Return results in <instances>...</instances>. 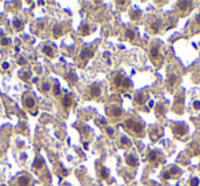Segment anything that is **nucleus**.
I'll list each match as a JSON object with an SVG mask.
<instances>
[{"mask_svg": "<svg viewBox=\"0 0 200 186\" xmlns=\"http://www.w3.org/2000/svg\"><path fill=\"white\" fill-rule=\"evenodd\" d=\"M125 126L129 129L130 131H133L134 134H141L144 130V125L137 119H128L125 122Z\"/></svg>", "mask_w": 200, "mask_h": 186, "instance_id": "nucleus-1", "label": "nucleus"}, {"mask_svg": "<svg viewBox=\"0 0 200 186\" xmlns=\"http://www.w3.org/2000/svg\"><path fill=\"white\" fill-rule=\"evenodd\" d=\"M173 133H174L175 135H178V137L185 135L188 133L187 125H185V123H175V125L173 126Z\"/></svg>", "mask_w": 200, "mask_h": 186, "instance_id": "nucleus-2", "label": "nucleus"}, {"mask_svg": "<svg viewBox=\"0 0 200 186\" xmlns=\"http://www.w3.org/2000/svg\"><path fill=\"white\" fill-rule=\"evenodd\" d=\"M93 55H95V51H93L92 47H84L80 52V58L82 60H88V59L93 58Z\"/></svg>", "mask_w": 200, "mask_h": 186, "instance_id": "nucleus-3", "label": "nucleus"}, {"mask_svg": "<svg viewBox=\"0 0 200 186\" xmlns=\"http://www.w3.org/2000/svg\"><path fill=\"white\" fill-rule=\"evenodd\" d=\"M89 93L92 97H99L102 94V86L99 84H92L89 88Z\"/></svg>", "mask_w": 200, "mask_h": 186, "instance_id": "nucleus-4", "label": "nucleus"}, {"mask_svg": "<svg viewBox=\"0 0 200 186\" xmlns=\"http://www.w3.org/2000/svg\"><path fill=\"white\" fill-rule=\"evenodd\" d=\"M108 114L113 118H119L121 115H122V108L118 107V105H111V107L108 108Z\"/></svg>", "mask_w": 200, "mask_h": 186, "instance_id": "nucleus-5", "label": "nucleus"}, {"mask_svg": "<svg viewBox=\"0 0 200 186\" xmlns=\"http://www.w3.org/2000/svg\"><path fill=\"white\" fill-rule=\"evenodd\" d=\"M175 7L181 11H187V10H190V8H192V3L190 2H177Z\"/></svg>", "mask_w": 200, "mask_h": 186, "instance_id": "nucleus-6", "label": "nucleus"}, {"mask_svg": "<svg viewBox=\"0 0 200 186\" xmlns=\"http://www.w3.org/2000/svg\"><path fill=\"white\" fill-rule=\"evenodd\" d=\"M23 104H25L26 108L32 110V108L36 105V100H34V97H32V96H26L25 100H23Z\"/></svg>", "mask_w": 200, "mask_h": 186, "instance_id": "nucleus-7", "label": "nucleus"}, {"mask_svg": "<svg viewBox=\"0 0 200 186\" xmlns=\"http://www.w3.org/2000/svg\"><path fill=\"white\" fill-rule=\"evenodd\" d=\"M160 159V153L156 152V150H151V152L148 153V160L151 161V163H158V160Z\"/></svg>", "mask_w": 200, "mask_h": 186, "instance_id": "nucleus-8", "label": "nucleus"}, {"mask_svg": "<svg viewBox=\"0 0 200 186\" xmlns=\"http://www.w3.org/2000/svg\"><path fill=\"white\" fill-rule=\"evenodd\" d=\"M125 160H126V164L130 167H136L137 164H139V160H137V158L134 155H128Z\"/></svg>", "mask_w": 200, "mask_h": 186, "instance_id": "nucleus-9", "label": "nucleus"}, {"mask_svg": "<svg viewBox=\"0 0 200 186\" xmlns=\"http://www.w3.org/2000/svg\"><path fill=\"white\" fill-rule=\"evenodd\" d=\"M160 28H162V22L159 19H156V21H152L151 22V25H149V29H151V32L152 33H158V32L160 30Z\"/></svg>", "mask_w": 200, "mask_h": 186, "instance_id": "nucleus-10", "label": "nucleus"}, {"mask_svg": "<svg viewBox=\"0 0 200 186\" xmlns=\"http://www.w3.org/2000/svg\"><path fill=\"white\" fill-rule=\"evenodd\" d=\"M73 104V97L71 94H66V96L62 99V105H63L64 108H70Z\"/></svg>", "mask_w": 200, "mask_h": 186, "instance_id": "nucleus-11", "label": "nucleus"}, {"mask_svg": "<svg viewBox=\"0 0 200 186\" xmlns=\"http://www.w3.org/2000/svg\"><path fill=\"white\" fill-rule=\"evenodd\" d=\"M63 32H64V29H63V26L62 25H55L54 28H52V34H54V37H60L62 34H63Z\"/></svg>", "mask_w": 200, "mask_h": 186, "instance_id": "nucleus-12", "label": "nucleus"}, {"mask_svg": "<svg viewBox=\"0 0 200 186\" xmlns=\"http://www.w3.org/2000/svg\"><path fill=\"white\" fill-rule=\"evenodd\" d=\"M147 99H148V96L143 92H139L136 96H134V101H136L137 104H144V101H145Z\"/></svg>", "mask_w": 200, "mask_h": 186, "instance_id": "nucleus-13", "label": "nucleus"}, {"mask_svg": "<svg viewBox=\"0 0 200 186\" xmlns=\"http://www.w3.org/2000/svg\"><path fill=\"white\" fill-rule=\"evenodd\" d=\"M149 56H151L152 60H155V59L159 58V45H154L151 48V51H149Z\"/></svg>", "mask_w": 200, "mask_h": 186, "instance_id": "nucleus-14", "label": "nucleus"}, {"mask_svg": "<svg viewBox=\"0 0 200 186\" xmlns=\"http://www.w3.org/2000/svg\"><path fill=\"white\" fill-rule=\"evenodd\" d=\"M30 184V179L28 175H21L18 178V186H29Z\"/></svg>", "mask_w": 200, "mask_h": 186, "instance_id": "nucleus-15", "label": "nucleus"}, {"mask_svg": "<svg viewBox=\"0 0 200 186\" xmlns=\"http://www.w3.org/2000/svg\"><path fill=\"white\" fill-rule=\"evenodd\" d=\"M141 10H139V8H133V10L130 11V17H132V19H134V21H137V19H140L141 18Z\"/></svg>", "mask_w": 200, "mask_h": 186, "instance_id": "nucleus-16", "label": "nucleus"}, {"mask_svg": "<svg viewBox=\"0 0 200 186\" xmlns=\"http://www.w3.org/2000/svg\"><path fill=\"white\" fill-rule=\"evenodd\" d=\"M169 173H170V175H171V177H180L182 171H181V168H180V167L173 166V167L169 170Z\"/></svg>", "mask_w": 200, "mask_h": 186, "instance_id": "nucleus-17", "label": "nucleus"}, {"mask_svg": "<svg viewBox=\"0 0 200 186\" xmlns=\"http://www.w3.org/2000/svg\"><path fill=\"white\" fill-rule=\"evenodd\" d=\"M43 52L47 56H49V58H54L55 54H54V49H52V47L49 45H44L43 47Z\"/></svg>", "mask_w": 200, "mask_h": 186, "instance_id": "nucleus-18", "label": "nucleus"}, {"mask_svg": "<svg viewBox=\"0 0 200 186\" xmlns=\"http://www.w3.org/2000/svg\"><path fill=\"white\" fill-rule=\"evenodd\" d=\"M13 26H14V29H15V30H21V29H22V26H23V22L21 19H18V18H14L13 19Z\"/></svg>", "mask_w": 200, "mask_h": 186, "instance_id": "nucleus-19", "label": "nucleus"}, {"mask_svg": "<svg viewBox=\"0 0 200 186\" xmlns=\"http://www.w3.org/2000/svg\"><path fill=\"white\" fill-rule=\"evenodd\" d=\"M122 81H123L122 74H117L115 77H114V85H115L117 88H121V85H122Z\"/></svg>", "mask_w": 200, "mask_h": 186, "instance_id": "nucleus-20", "label": "nucleus"}, {"mask_svg": "<svg viewBox=\"0 0 200 186\" xmlns=\"http://www.w3.org/2000/svg\"><path fill=\"white\" fill-rule=\"evenodd\" d=\"M66 79L67 81H70L71 84H75V82H77V75H75V73L70 71V73H67L66 74Z\"/></svg>", "mask_w": 200, "mask_h": 186, "instance_id": "nucleus-21", "label": "nucleus"}, {"mask_svg": "<svg viewBox=\"0 0 200 186\" xmlns=\"http://www.w3.org/2000/svg\"><path fill=\"white\" fill-rule=\"evenodd\" d=\"M99 177L102 179H107L108 178V170L106 167H102L100 168V171H99Z\"/></svg>", "mask_w": 200, "mask_h": 186, "instance_id": "nucleus-22", "label": "nucleus"}, {"mask_svg": "<svg viewBox=\"0 0 200 186\" xmlns=\"http://www.w3.org/2000/svg\"><path fill=\"white\" fill-rule=\"evenodd\" d=\"M155 112H156L158 116H162L164 114V105L163 104H158L155 105Z\"/></svg>", "mask_w": 200, "mask_h": 186, "instance_id": "nucleus-23", "label": "nucleus"}, {"mask_svg": "<svg viewBox=\"0 0 200 186\" xmlns=\"http://www.w3.org/2000/svg\"><path fill=\"white\" fill-rule=\"evenodd\" d=\"M130 86H132V79L130 78H123L121 88H122V89H128V88H130Z\"/></svg>", "mask_w": 200, "mask_h": 186, "instance_id": "nucleus-24", "label": "nucleus"}, {"mask_svg": "<svg viewBox=\"0 0 200 186\" xmlns=\"http://www.w3.org/2000/svg\"><path fill=\"white\" fill-rule=\"evenodd\" d=\"M178 81L177 75H170L169 78H167V84H169V86H173V85H175Z\"/></svg>", "mask_w": 200, "mask_h": 186, "instance_id": "nucleus-25", "label": "nucleus"}, {"mask_svg": "<svg viewBox=\"0 0 200 186\" xmlns=\"http://www.w3.org/2000/svg\"><path fill=\"white\" fill-rule=\"evenodd\" d=\"M126 38H128V40H133L134 37H136V33H134V30L133 29H126Z\"/></svg>", "mask_w": 200, "mask_h": 186, "instance_id": "nucleus-26", "label": "nucleus"}, {"mask_svg": "<svg viewBox=\"0 0 200 186\" xmlns=\"http://www.w3.org/2000/svg\"><path fill=\"white\" fill-rule=\"evenodd\" d=\"M90 26L89 25H87V23H85V25H82V28H81V34H84V36H87V34H89L90 33Z\"/></svg>", "mask_w": 200, "mask_h": 186, "instance_id": "nucleus-27", "label": "nucleus"}, {"mask_svg": "<svg viewBox=\"0 0 200 186\" xmlns=\"http://www.w3.org/2000/svg\"><path fill=\"white\" fill-rule=\"evenodd\" d=\"M130 140H129L128 137H126V135H122V137H121V145H123V146H129L130 145Z\"/></svg>", "mask_w": 200, "mask_h": 186, "instance_id": "nucleus-28", "label": "nucleus"}, {"mask_svg": "<svg viewBox=\"0 0 200 186\" xmlns=\"http://www.w3.org/2000/svg\"><path fill=\"white\" fill-rule=\"evenodd\" d=\"M19 78L23 79V81H28L30 78V73L29 71H19Z\"/></svg>", "mask_w": 200, "mask_h": 186, "instance_id": "nucleus-29", "label": "nucleus"}, {"mask_svg": "<svg viewBox=\"0 0 200 186\" xmlns=\"http://www.w3.org/2000/svg\"><path fill=\"white\" fill-rule=\"evenodd\" d=\"M43 166H44V161L41 160L40 158H37L36 160H34V163H33V167L34 168H43Z\"/></svg>", "mask_w": 200, "mask_h": 186, "instance_id": "nucleus-30", "label": "nucleus"}, {"mask_svg": "<svg viewBox=\"0 0 200 186\" xmlns=\"http://www.w3.org/2000/svg\"><path fill=\"white\" fill-rule=\"evenodd\" d=\"M200 185V179L198 177H193V178H190L189 181V186H199Z\"/></svg>", "mask_w": 200, "mask_h": 186, "instance_id": "nucleus-31", "label": "nucleus"}, {"mask_svg": "<svg viewBox=\"0 0 200 186\" xmlns=\"http://www.w3.org/2000/svg\"><path fill=\"white\" fill-rule=\"evenodd\" d=\"M182 103H184V94H178V97L175 99V105H178V107H181Z\"/></svg>", "mask_w": 200, "mask_h": 186, "instance_id": "nucleus-32", "label": "nucleus"}, {"mask_svg": "<svg viewBox=\"0 0 200 186\" xmlns=\"http://www.w3.org/2000/svg\"><path fill=\"white\" fill-rule=\"evenodd\" d=\"M49 89H51V85H49L48 82H44V84L41 85V90H43V92H48Z\"/></svg>", "mask_w": 200, "mask_h": 186, "instance_id": "nucleus-33", "label": "nucleus"}, {"mask_svg": "<svg viewBox=\"0 0 200 186\" xmlns=\"http://www.w3.org/2000/svg\"><path fill=\"white\" fill-rule=\"evenodd\" d=\"M54 93L56 94V96H59V94H60V85L58 84V82L54 85Z\"/></svg>", "mask_w": 200, "mask_h": 186, "instance_id": "nucleus-34", "label": "nucleus"}, {"mask_svg": "<svg viewBox=\"0 0 200 186\" xmlns=\"http://www.w3.org/2000/svg\"><path fill=\"white\" fill-rule=\"evenodd\" d=\"M0 43H2V45H8V44H10V38L3 37V38H0Z\"/></svg>", "mask_w": 200, "mask_h": 186, "instance_id": "nucleus-35", "label": "nucleus"}, {"mask_svg": "<svg viewBox=\"0 0 200 186\" xmlns=\"http://www.w3.org/2000/svg\"><path fill=\"white\" fill-rule=\"evenodd\" d=\"M106 131H107V134H108V135H111V137H113L114 133H115V130H114L113 127H106Z\"/></svg>", "mask_w": 200, "mask_h": 186, "instance_id": "nucleus-36", "label": "nucleus"}, {"mask_svg": "<svg viewBox=\"0 0 200 186\" xmlns=\"http://www.w3.org/2000/svg\"><path fill=\"white\" fill-rule=\"evenodd\" d=\"M162 177H163V179H170V178H171V175H170L169 171H164V173L162 174Z\"/></svg>", "mask_w": 200, "mask_h": 186, "instance_id": "nucleus-37", "label": "nucleus"}, {"mask_svg": "<svg viewBox=\"0 0 200 186\" xmlns=\"http://www.w3.org/2000/svg\"><path fill=\"white\" fill-rule=\"evenodd\" d=\"M193 108H195V110H200V101L199 100H195V101H193Z\"/></svg>", "mask_w": 200, "mask_h": 186, "instance_id": "nucleus-38", "label": "nucleus"}, {"mask_svg": "<svg viewBox=\"0 0 200 186\" xmlns=\"http://www.w3.org/2000/svg\"><path fill=\"white\" fill-rule=\"evenodd\" d=\"M28 63V60H26L25 58H19L18 59V64H21V66H22V64H26Z\"/></svg>", "mask_w": 200, "mask_h": 186, "instance_id": "nucleus-39", "label": "nucleus"}, {"mask_svg": "<svg viewBox=\"0 0 200 186\" xmlns=\"http://www.w3.org/2000/svg\"><path fill=\"white\" fill-rule=\"evenodd\" d=\"M8 66H10V64H8L7 62H4V63L2 64V67H3V69H4V70H7V69H8Z\"/></svg>", "mask_w": 200, "mask_h": 186, "instance_id": "nucleus-40", "label": "nucleus"}, {"mask_svg": "<svg viewBox=\"0 0 200 186\" xmlns=\"http://www.w3.org/2000/svg\"><path fill=\"white\" fill-rule=\"evenodd\" d=\"M96 122L100 123V125H106V119H98Z\"/></svg>", "mask_w": 200, "mask_h": 186, "instance_id": "nucleus-41", "label": "nucleus"}, {"mask_svg": "<svg viewBox=\"0 0 200 186\" xmlns=\"http://www.w3.org/2000/svg\"><path fill=\"white\" fill-rule=\"evenodd\" d=\"M196 22L200 25V14H198V15H196Z\"/></svg>", "mask_w": 200, "mask_h": 186, "instance_id": "nucleus-42", "label": "nucleus"}]
</instances>
